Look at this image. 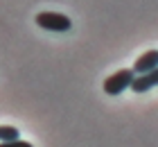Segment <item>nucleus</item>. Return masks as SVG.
Returning <instances> with one entry per match:
<instances>
[{"label":"nucleus","mask_w":158,"mask_h":147,"mask_svg":"<svg viewBox=\"0 0 158 147\" xmlns=\"http://www.w3.org/2000/svg\"><path fill=\"white\" fill-rule=\"evenodd\" d=\"M0 147H34L27 141H16V143H0Z\"/></svg>","instance_id":"423d86ee"},{"label":"nucleus","mask_w":158,"mask_h":147,"mask_svg":"<svg viewBox=\"0 0 158 147\" xmlns=\"http://www.w3.org/2000/svg\"><path fill=\"white\" fill-rule=\"evenodd\" d=\"M135 79V72L133 68H122L118 72H113L104 79V93L106 95H120L122 91H127V88H131Z\"/></svg>","instance_id":"f257e3e1"},{"label":"nucleus","mask_w":158,"mask_h":147,"mask_svg":"<svg viewBox=\"0 0 158 147\" xmlns=\"http://www.w3.org/2000/svg\"><path fill=\"white\" fill-rule=\"evenodd\" d=\"M36 25L43 29H50V32H68L73 27V20L56 11H41L36 14Z\"/></svg>","instance_id":"f03ea898"},{"label":"nucleus","mask_w":158,"mask_h":147,"mask_svg":"<svg viewBox=\"0 0 158 147\" xmlns=\"http://www.w3.org/2000/svg\"><path fill=\"white\" fill-rule=\"evenodd\" d=\"M158 68V50H147L145 54H140L133 63V72L135 75H147Z\"/></svg>","instance_id":"7ed1b4c3"},{"label":"nucleus","mask_w":158,"mask_h":147,"mask_svg":"<svg viewBox=\"0 0 158 147\" xmlns=\"http://www.w3.org/2000/svg\"><path fill=\"white\" fill-rule=\"evenodd\" d=\"M154 86H158V68L147 72V75H135L133 84H131V91L133 93H145V91H149V88H154Z\"/></svg>","instance_id":"20e7f679"},{"label":"nucleus","mask_w":158,"mask_h":147,"mask_svg":"<svg viewBox=\"0 0 158 147\" xmlns=\"http://www.w3.org/2000/svg\"><path fill=\"white\" fill-rule=\"evenodd\" d=\"M20 141V131L11 124H2L0 127V143H16Z\"/></svg>","instance_id":"39448f33"}]
</instances>
